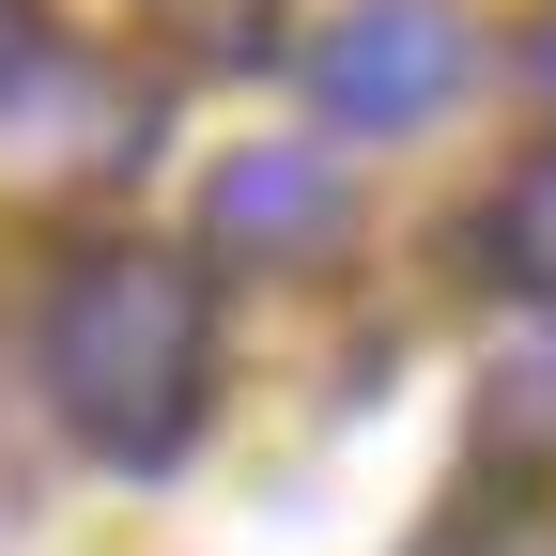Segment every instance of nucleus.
Listing matches in <instances>:
<instances>
[{
	"instance_id": "obj_1",
	"label": "nucleus",
	"mask_w": 556,
	"mask_h": 556,
	"mask_svg": "<svg viewBox=\"0 0 556 556\" xmlns=\"http://www.w3.org/2000/svg\"><path fill=\"white\" fill-rule=\"evenodd\" d=\"M47 387L78 417V448L170 464L201 433V387H217V294H201V263L186 248H93L47 294Z\"/></svg>"
},
{
	"instance_id": "obj_2",
	"label": "nucleus",
	"mask_w": 556,
	"mask_h": 556,
	"mask_svg": "<svg viewBox=\"0 0 556 556\" xmlns=\"http://www.w3.org/2000/svg\"><path fill=\"white\" fill-rule=\"evenodd\" d=\"M464 93V16L448 0H356L325 47H309V109L340 139H402Z\"/></svg>"
},
{
	"instance_id": "obj_3",
	"label": "nucleus",
	"mask_w": 556,
	"mask_h": 556,
	"mask_svg": "<svg viewBox=\"0 0 556 556\" xmlns=\"http://www.w3.org/2000/svg\"><path fill=\"white\" fill-rule=\"evenodd\" d=\"M340 217H356V186H340V155H309V139H263V155H232L201 186V248L217 263H325Z\"/></svg>"
},
{
	"instance_id": "obj_4",
	"label": "nucleus",
	"mask_w": 556,
	"mask_h": 556,
	"mask_svg": "<svg viewBox=\"0 0 556 556\" xmlns=\"http://www.w3.org/2000/svg\"><path fill=\"white\" fill-rule=\"evenodd\" d=\"M479 278H510V294H556V139H541V155H510V186L495 201H479Z\"/></svg>"
},
{
	"instance_id": "obj_5",
	"label": "nucleus",
	"mask_w": 556,
	"mask_h": 556,
	"mask_svg": "<svg viewBox=\"0 0 556 556\" xmlns=\"http://www.w3.org/2000/svg\"><path fill=\"white\" fill-rule=\"evenodd\" d=\"M186 16H201V31H248V16H263V0H186Z\"/></svg>"
},
{
	"instance_id": "obj_6",
	"label": "nucleus",
	"mask_w": 556,
	"mask_h": 556,
	"mask_svg": "<svg viewBox=\"0 0 556 556\" xmlns=\"http://www.w3.org/2000/svg\"><path fill=\"white\" fill-rule=\"evenodd\" d=\"M541 93H556V31H541Z\"/></svg>"
},
{
	"instance_id": "obj_7",
	"label": "nucleus",
	"mask_w": 556,
	"mask_h": 556,
	"mask_svg": "<svg viewBox=\"0 0 556 556\" xmlns=\"http://www.w3.org/2000/svg\"><path fill=\"white\" fill-rule=\"evenodd\" d=\"M433 556H479V541H433Z\"/></svg>"
}]
</instances>
